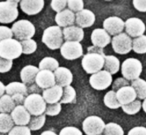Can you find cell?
Masks as SVG:
<instances>
[{
	"label": "cell",
	"instance_id": "obj_13",
	"mask_svg": "<svg viewBox=\"0 0 146 135\" xmlns=\"http://www.w3.org/2000/svg\"><path fill=\"white\" fill-rule=\"evenodd\" d=\"M103 28L110 35L115 36L124 30L125 22L118 17H110L103 22Z\"/></svg>",
	"mask_w": 146,
	"mask_h": 135
},
{
	"label": "cell",
	"instance_id": "obj_24",
	"mask_svg": "<svg viewBox=\"0 0 146 135\" xmlns=\"http://www.w3.org/2000/svg\"><path fill=\"white\" fill-rule=\"evenodd\" d=\"M40 69L33 65L25 66L20 71V78L23 84L27 87L32 85L35 82V79Z\"/></svg>",
	"mask_w": 146,
	"mask_h": 135
},
{
	"label": "cell",
	"instance_id": "obj_5",
	"mask_svg": "<svg viewBox=\"0 0 146 135\" xmlns=\"http://www.w3.org/2000/svg\"><path fill=\"white\" fill-rule=\"evenodd\" d=\"M12 31L17 40H27L32 39L35 34V26L26 19H22L15 22L12 26Z\"/></svg>",
	"mask_w": 146,
	"mask_h": 135
},
{
	"label": "cell",
	"instance_id": "obj_8",
	"mask_svg": "<svg viewBox=\"0 0 146 135\" xmlns=\"http://www.w3.org/2000/svg\"><path fill=\"white\" fill-rule=\"evenodd\" d=\"M112 47L118 54H128L133 50V40L126 33H120L113 36L111 40Z\"/></svg>",
	"mask_w": 146,
	"mask_h": 135
},
{
	"label": "cell",
	"instance_id": "obj_17",
	"mask_svg": "<svg viewBox=\"0 0 146 135\" xmlns=\"http://www.w3.org/2000/svg\"><path fill=\"white\" fill-rule=\"evenodd\" d=\"M116 97L119 103L123 106L136 100L137 94L133 87L131 86H126L117 90L116 92Z\"/></svg>",
	"mask_w": 146,
	"mask_h": 135
},
{
	"label": "cell",
	"instance_id": "obj_21",
	"mask_svg": "<svg viewBox=\"0 0 146 135\" xmlns=\"http://www.w3.org/2000/svg\"><path fill=\"white\" fill-rule=\"evenodd\" d=\"M20 8L23 12L27 15H35L42 10L44 5V1H28L22 0L19 2Z\"/></svg>",
	"mask_w": 146,
	"mask_h": 135
},
{
	"label": "cell",
	"instance_id": "obj_29",
	"mask_svg": "<svg viewBox=\"0 0 146 135\" xmlns=\"http://www.w3.org/2000/svg\"><path fill=\"white\" fill-rule=\"evenodd\" d=\"M131 87L134 88L138 99H146V81L138 78L131 81Z\"/></svg>",
	"mask_w": 146,
	"mask_h": 135
},
{
	"label": "cell",
	"instance_id": "obj_12",
	"mask_svg": "<svg viewBox=\"0 0 146 135\" xmlns=\"http://www.w3.org/2000/svg\"><path fill=\"white\" fill-rule=\"evenodd\" d=\"M126 34L130 37L137 38L143 35L145 32V25L139 18H129L125 22Z\"/></svg>",
	"mask_w": 146,
	"mask_h": 135
},
{
	"label": "cell",
	"instance_id": "obj_32",
	"mask_svg": "<svg viewBox=\"0 0 146 135\" xmlns=\"http://www.w3.org/2000/svg\"><path fill=\"white\" fill-rule=\"evenodd\" d=\"M76 98V91L72 86H67L63 89V95L60 103L70 104L73 103Z\"/></svg>",
	"mask_w": 146,
	"mask_h": 135
},
{
	"label": "cell",
	"instance_id": "obj_14",
	"mask_svg": "<svg viewBox=\"0 0 146 135\" xmlns=\"http://www.w3.org/2000/svg\"><path fill=\"white\" fill-rule=\"evenodd\" d=\"M36 84L42 89H47L56 85L55 77L52 71L40 70L35 79Z\"/></svg>",
	"mask_w": 146,
	"mask_h": 135
},
{
	"label": "cell",
	"instance_id": "obj_34",
	"mask_svg": "<svg viewBox=\"0 0 146 135\" xmlns=\"http://www.w3.org/2000/svg\"><path fill=\"white\" fill-rule=\"evenodd\" d=\"M46 121L45 114H42L40 116H31L30 121L28 124V127L30 130L36 131L42 129L44 126Z\"/></svg>",
	"mask_w": 146,
	"mask_h": 135
},
{
	"label": "cell",
	"instance_id": "obj_41",
	"mask_svg": "<svg viewBox=\"0 0 146 135\" xmlns=\"http://www.w3.org/2000/svg\"><path fill=\"white\" fill-rule=\"evenodd\" d=\"M13 32L10 28L5 26H0V42L8 39H12Z\"/></svg>",
	"mask_w": 146,
	"mask_h": 135
},
{
	"label": "cell",
	"instance_id": "obj_10",
	"mask_svg": "<svg viewBox=\"0 0 146 135\" xmlns=\"http://www.w3.org/2000/svg\"><path fill=\"white\" fill-rule=\"evenodd\" d=\"M60 53L67 60H77L83 54L82 46L78 42H65L60 47Z\"/></svg>",
	"mask_w": 146,
	"mask_h": 135
},
{
	"label": "cell",
	"instance_id": "obj_25",
	"mask_svg": "<svg viewBox=\"0 0 146 135\" xmlns=\"http://www.w3.org/2000/svg\"><path fill=\"white\" fill-rule=\"evenodd\" d=\"M5 92L7 95L11 97L16 94H22L25 96H28L27 87L23 83L17 81H14L7 84L5 87Z\"/></svg>",
	"mask_w": 146,
	"mask_h": 135
},
{
	"label": "cell",
	"instance_id": "obj_37",
	"mask_svg": "<svg viewBox=\"0 0 146 135\" xmlns=\"http://www.w3.org/2000/svg\"><path fill=\"white\" fill-rule=\"evenodd\" d=\"M22 47V54H31L35 52L36 50L37 45L36 42L33 39H27L20 42Z\"/></svg>",
	"mask_w": 146,
	"mask_h": 135
},
{
	"label": "cell",
	"instance_id": "obj_51",
	"mask_svg": "<svg viewBox=\"0 0 146 135\" xmlns=\"http://www.w3.org/2000/svg\"><path fill=\"white\" fill-rule=\"evenodd\" d=\"M40 135H57V134L55 133V132H52V131L47 130V131H44V132H43Z\"/></svg>",
	"mask_w": 146,
	"mask_h": 135
},
{
	"label": "cell",
	"instance_id": "obj_39",
	"mask_svg": "<svg viewBox=\"0 0 146 135\" xmlns=\"http://www.w3.org/2000/svg\"><path fill=\"white\" fill-rule=\"evenodd\" d=\"M8 135H31V130L27 126H14Z\"/></svg>",
	"mask_w": 146,
	"mask_h": 135
},
{
	"label": "cell",
	"instance_id": "obj_52",
	"mask_svg": "<svg viewBox=\"0 0 146 135\" xmlns=\"http://www.w3.org/2000/svg\"><path fill=\"white\" fill-rule=\"evenodd\" d=\"M142 107H143V109L144 110V112L146 113V99H144L143 104H142Z\"/></svg>",
	"mask_w": 146,
	"mask_h": 135
},
{
	"label": "cell",
	"instance_id": "obj_20",
	"mask_svg": "<svg viewBox=\"0 0 146 135\" xmlns=\"http://www.w3.org/2000/svg\"><path fill=\"white\" fill-rule=\"evenodd\" d=\"M63 95V88L60 86L54 85V87L44 89L42 92V97L49 105L56 104L60 102Z\"/></svg>",
	"mask_w": 146,
	"mask_h": 135
},
{
	"label": "cell",
	"instance_id": "obj_43",
	"mask_svg": "<svg viewBox=\"0 0 146 135\" xmlns=\"http://www.w3.org/2000/svg\"><path fill=\"white\" fill-rule=\"evenodd\" d=\"M59 135H82V133L75 126H66L60 131Z\"/></svg>",
	"mask_w": 146,
	"mask_h": 135
},
{
	"label": "cell",
	"instance_id": "obj_16",
	"mask_svg": "<svg viewBox=\"0 0 146 135\" xmlns=\"http://www.w3.org/2000/svg\"><path fill=\"white\" fill-rule=\"evenodd\" d=\"M10 115L15 124L17 126H26L29 124L31 119V114L24 105L15 107Z\"/></svg>",
	"mask_w": 146,
	"mask_h": 135
},
{
	"label": "cell",
	"instance_id": "obj_6",
	"mask_svg": "<svg viewBox=\"0 0 146 135\" xmlns=\"http://www.w3.org/2000/svg\"><path fill=\"white\" fill-rule=\"evenodd\" d=\"M143 71V65L140 60L135 58H128L125 60L121 66L123 78L127 81H133L139 78Z\"/></svg>",
	"mask_w": 146,
	"mask_h": 135
},
{
	"label": "cell",
	"instance_id": "obj_4",
	"mask_svg": "<svg viewBox=\"0 0 146 135\" xmlns=\"http://www.w3.org/2000/svg\"><path fill=\"white\" fill-rule=\"evenodd\" d=\"M24 107L32 116H40L45 112L47 103L39 94L29 95L25 98Z\"/></svg>",
	"mask_w": 146,
	"mask_h": 135
},
{
	"label": "cell",
	"instance_id": "obj_26",
	"mask_svg": "<svg viewBox=\"0 0 146 135\" xmlns=\"http://www.w3.org/2000/svg\"><path fill=\"white\" fill-rule=\"evenodd\" d=\"M120 60L113 55H108L105 57L104 69L110 74H115L120 69Z\"/></svg>",
	"mask_w": 146,
	"mask_h": 135
},
{
	"label": "cell",
	"instance_id": "obj_47",
	"mask_svg": "<svg viewBox=\"0 0 146 135\" xmlns=\"http://www.w3.org/2000/svg\"><path fill=\"white\" fill-rule=\"evenodd\" d=\"M133 5L134 7L139 12H146V1L134 0L133 1Z\"/></svg>",
	"mask_w": 146,
	"mask_h": 135
},
{
	"label": "cell",
	"instance_id": "obj_33",
	"mask_svg": "<svg viewBox=\"0 0 146 135\" xmlns=\"http://www.w3.org/2000/svg\"><path fill=\"white\" fill-rule=\"evenodd\" d=\"M133 50L137 54L146 53V36L142 35L133 40Z\"/></svg>",
	"mask_w": 146,
	"mask_h": 135
},
{
	"label": "cell",
	"instance_id": "obj_42",
	"mask_svg": "<svg viewBox=\"0 0 146 135\" xmlns=\"http://www.w3.org/2000/svg\"><path fill=\"white\" fill-rule=\"evenodd\" d=\"M67 5V1H57V0H52L51 2V7L54 11L59 13L64 9H65Z\"/></svg>",
	"mask_w": 146,
	"mask_h": 135
},
{
	"label": "cell",
	"instance_id": "obj_53",
	"mask_svg": "<svg viewBox=\"0 0 146 135\" xmlns=\"http://www.w3.org/2000/svg\"><path fill=\"white\" fill-rule=\"evenodd\" d=\"M0 135H5V134H2V133H0Z\"/></svg>",
	"mask_w": 146,
	"mask_h": 135
},
{
	"label": "cell",
	"instance_id": "obj_2",
	"mask_svg": "<svg viewBox=\"0 0 146 135\" xmlns=\"http://www.w3.org/2000/svg\"><path fill=\"white\" fill-rule=\"evenodd\" d=\"M22 54V45L17 39H8L0 42V57L12 61L20 57Z\"/></svg>",
	"mask_w": 146,
	"mask_h": 135
},
{
	"label": "cell",
	"instance_id": "obj_1",
	"mask_svg": "<svg viewBox=\"0 0 146 135\" xmlns=\"http://www.w3.org/2000/svg\"><path fill=\"white\" fill-rule=\"evenodd\" d=\"M105 57L103 49L95 46L89 47L88 53L83 56L82 60V68L88 74H95L104 67Z\"/></svg>",
	"mask_w": 146,
	"mask_h": 135
},
{
	"label": "cell",
	"instance_id": "obj_23",
	"mask_svg": "<svg viewBox=\"0 0 146 135\" xmlns=\"http://www.w3.org/2000/svg\"><path fill=\"white\" fill-rule=\"evenodd\" d=\"M55 22L60 27L73 26L75 22V15L69 9H65L56 15Z\"/></svg>",
	"mask_w": 146,
	"mask_h": 135
},
{
	"label": "cell",
	"instance_id": "obj_11",
	"mask_svg": "<svg viewBox=\"0 0 146 135\" xmlns=\"http://www.w3.org/2000/svg\"><path fill=\"white\" fill-rule=\"evenodd\" d=\"M112 81V75L105 70H101L90 77V84L91 87L96 90L106 89L111 85Z\"/></svg>",
	"mask_w": 146,
	"mask_h": 135
},
{
	"label": "cell",
	"instance_id": "obj_44",
	"mask_svg": "<svg viewBox=\"0 0 146 135\" xmlns=\"http://www.w3.org/2000/svg\"><path fill=\"white\" fill-rule=\"evenodd\" d=\"M13 62L0 57V73H6L10 71L12 67Z\"/></svg>",
	"mask_w": 146,
	"mask_h": 135
},
{
	"label": "cell",
	"instance_id": "obj_15",
	"mask_svg": "<svg viewBox=\"0 0 146 135\" xmlns=\"http://www.w3.org/2000/svg\"><path fill=\"white\" fill-rule=\"evenodd\" d=\"M111 40L110 35L104 29L99 28L92 31L91 34V42L95 47L103 49L111 42Z\"/></svg>",
	"mask_w": 146,
	"mask_h": 135
},
{
	"label": "cell",
	"instance_id": "obj_48",
	"mask_svg": "<svg viewBox=\"0 0 146 135\" xmlns=\"http://www.w3.org/2000/svg\"><path fill=\"white\" fill-rule=\"evenodd\" d=\"M25 96L22 95V94H16L12 96V100L14 101L16 106H19V105H24V102L25 100Z\"/></svg>",
	"mask_w": 146,
	"mask_h": 135
},
{
	"label": "cell",
	"instance_id": "obj_22",
	"mask_svg": "<svg viewBox=\"0 0 146 135\" xmlns=\"http://www.w3.org/2000/svg\"><path fill=\"white\" fill-rule=\"evenodd\" d=\"M63 37L66 42H80L84 38V30L78 26H67L62 30Z\"/></svg>",
	"mask_w": 146,
	"mask_h": 135
},
{
	"label": "cell",
	"instance_id": "obj_54",
	"mask_svg": "<svg viewBox=\"0 0 146 135\" xmlns=\"http://www.w3.org/2000/svg\"><path fill=\"white\" fill-rule=\"evenodd\" d=\"M100 135H102V134H100Z\"/></svg>",
	"mask_w": 146,
	"mask_h": 135
},
{
	"label": "cell",
	"instance_id": "obj_9",
	"mask_svg": "<svg viewBox=\"0 0 146 135\" xmlns=\"http://www.w3.org/2000/svg\"><path fill=\"white\" fill-rule=\"evenodd\" d=\"M105 124L98 116H88L82 122V129L87 135H100L103 132Z\"/></svg>",
	"mask_w": 146,
	"mask_h": 135
},
{
	"label": "cell",
	"instance_id": "obj_28",
	"mask_svg": "<svg viewBox=\"0 0 146 135\" xmlns=\"http://www.w3.org/2000/svg\"><path fill=\"white\" fill-rule=\"evenodd\" d=\"M16 107L12 97L8 95H4L0 98V112L1 113H11Z\"/></svg>",
	"mask_w": 146,
	"mask_h": 135
},
{
	"label": "cell",
	"instance_id": "obj_35",
	"mask_svg": "<svg viewBox=\"0 0 146 135\" xmlns=\"http://www.w3.org/2000/svg\"><path fill=\"white\" fill-rule=\"evenodd\" d=\"M104 135H124V131L119 124L110 122L105 124Z\"/></svg>",
	"mask_w": 146,
	"mask_h": 135
},
{
	"label": "cell",
	"instance_id": "obj_50",
	"mask_svg": "<svg viewBox=\"0 0 146 135\" xmlns=\"http://www.w3.org/2000/svg\"><path fill=\"white\" fill-rule=\"evenodd\" d=\"M5 87H6V86L4 85L3 83L0 81V98L2 97L4 95V94H5Z\"/></svg>",
	"mask_w": 146,
	"mask_h": 135
},
{
	"label": "cell",
	"instance_id": "obj_3",
	"mask_svg": "<svg viewBox=\"0 0 146 135\" xmlns=\"http://www.w3.org/2000/svg\"><path fill=\"white\" fill-rule=\"evenodd\" d=\"M42 41L50 50L60 49L63 44L62 31L59 26H51L44 31Z\"/></svg>",
	"mask_w": 146,
	"mask_h": 135
},
{
	"label": "cell",
	"instance_id": "obj_7",
	"mask_svg": "<svg viewBox=\"0 0 146 135\" xmlns=\"http://www.w3.org/2000/svg\"><path fill=\"white\" fill-rule=\"evenodd\" d=\"M19 2L20 1L0 2V23L9 24L16 20L19 15Z\"/></svg>",
	"mask_w": 146,
	"mask_h": 135
},
{
	"label": "cell",
	"instance_id": "obj_27",
	"mask_svg": "<svg viewBox=\"0 0 146 135\" xmlns=\"http://www.w3.org/2000/svg\"><path fill=\"white\" fill-rule=\"evenodd\" d=\"M15 122L9 114L0 113V133H9L14 127Z\"/></svg>",
	"mask_w": 146,
	"mask_h": 135
},
{
	"label": "cell",
	"instance_id": "obj_45",
	"mask_svg": "<svg viewBox=\"0 0 146 135\" xmlns=\"http://www.w3.org/2000/svg\"><path fill=\"white\" fill-rule=\"evenodd\" d=\"M129 81L125 79L123 77H119L117 78L114 81L113 84V90L115 92H117V90L120 89V88L123 87H126V86H129Z\"/></svg>",
	"mask_w": 146,
	"mask_h": 135
},
{
	"label": "cell",
	"instance_id": "obj_49",
	"mask_svg": "<svg viewBox=\"0 0 146 135\" xmlns=\"http://www.w3.org/2000/svg\"><path fill=\"white\" fill-rule=\"evenodd\" d=\"M41 91L42 89H40L36 84H33L27 87V93L29 95H32V94H39L40 95Z\"/></svg>",
	"mask_w": 146,
	"mask_h": 135
},
{
	"label": "cell",
	"instance_id": "obj_38",
	"mask_svg": "<svg viewBox=\"0 0 146 135\" xmlns=\"http://www.w3.org/2000/svg\"><path fill=\"white\" fill-rule=\"evenodd\" d=\"M62 110L61 104L60 102H57L56 104H52V105H47L45 110V114L48 116H57L60 113Z\"/></svg>",
	"mask_w": 146,
	"mask_h": 135
},
{
	"label": "cell",
	"instance_id": "obj_46",
	"mask_svg": "<svg viewBox=\"0 0 146 135\" xmlns=\"http://www.w3.org/2000/svg\"><path fill=\"white\" fill-rule=\"evenodd\" d=\"M127 135H146V128L144 126H135L130 129Z\"/></svg>",
	"mask_w": 146,
	"mask_h": 135
},
{
	"label": "cell",
	"instance_id": "obj_19",
	"mask_svg": "<svg viewBox=\"0 0 146 135\" xmlns=\"http://www.w3.org/2000/svg\"><path fill=\"white\" fill-rule=\"evenodd\" d=\"M56 84L62 87L70 86L73 80V75L71 71L66 67H59L54 71Z\"/></svg>",
	"mask_w": 146,
	"mask_h": 135
},
{
	"label": "cell",
	"instance_id": "obj_31",
	"mask_svg": "<svg viewBox=\"0 0 146 135\" xmlns=\"http://www.w3.org/2000/svg\"><path fill=\"white\" fill-rule=\"evenodd\" d=\"M104 103L105 106L110 109H117L120 107L121 105L117 101L116 97V92L113 90H110L104 97Z\"/></svg>",
	"mask_w": 146,
	"mask_h": 135
},
{
	"label": "cell",
	"instance_id": "obj_30",
	"mask_svg": "<svg viewBox=\"0 0 146 135\" xmlns=\"http://www.w3.org/2000/svg\"><path fill=\"white\" fill-rule=\"evenodd\" d=\"M58 67V61L56 59L50 57L43 58L39 64V69L40 70H49V71H54Z\"/></svg>",
	"mask_w": 146,
	"mask_h": 135
},
{
	"label": "cell",
	"instance_id": "obj_40",
	"mask_svg": "<svg viewBox=\"0 0 146 135\" xmlns=\"http://www.w3.org/2000/svg\"><path fill=\"white\" fill-rule=\"evenodd\" d=\"M67 6L70 10L73 12H79L82 11L84 8V2L82 0L78 1H67Z\"/></svg>",
	"mask_w": 146,
	"mask_h": 135
},
{
	"label": "cell",
	"instance_id": "obj_36",
	"mask_svg": "<svg viewBox=\"0 0 146 135\" xmlns=\"http://www.w3.org/2000/svg\"><path fill=\"white\" fill-rule=\"evenodd\" d=\"M142 107V104L140 100H135L134 102L126 105H123L122 109L125 113L129 115H133L140 112Z\"/></svg>",
	"mask_w": 146,
	"mask_h": 135
},
{
	"label": "cell",
	"instance_id": "obj_18",
	"mask_svg": "<svg viewBox=\"0 0 146 135\" xmlns=\"http://www.w3.org/2000/svg\"><path fill=\"white\" fill-rule=\"evenodd\" d=\"M95 22V15L89 9H82L75 14V22L80 28L92 26Z\"/></svg>",
	"mask_w": 146,
	"mask_h": 135
}]
</instances>
